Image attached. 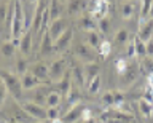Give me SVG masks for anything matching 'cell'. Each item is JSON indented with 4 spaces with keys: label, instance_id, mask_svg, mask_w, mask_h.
I'll list each match as a JSON object with an SVG mask.
<instances>
[{
    "label": "cell",
    "instance_id": "cell-54",
    "mask_svg": "<svg viewBox=\"0 0 153 123\" xmlns=\"http://www.w3.org/2000/svg\"><path fill=\"white\" fill-rule=\"evenodd\" d=\"M0 123H3V122H0Z\"/></svg>",
    "mask_w": 153,
    "mask_h": 123
},
{
    "label": "cell",
    "instance_id": "cell-26",
    "mask_svg": "<svg viewBox=\"0 0 153 123\" xmlns=\"http://www.w3.org/2000/svg\"><path fill=\"white\" fill-rule=\"evenodd\" d=\"M86 43H88L91 48L94 50H99L100 46V37L96 31H91V32H86Z\"/></svg>",
    "mask_w": 153,
    "mask_h": 123
},
{
    "label": "cell",
    "instance_id": "cell-34",
    "mask_svg": "<svg viewBox=\"0 0 153 123\" xmlns=\"http://www.w3.org/2000/svg\"><path fill=\"white\" fill-rule=\"evenodd\" d=\"M152 3H153V0H142V11H140V15H142V22H145V16L150 15Z\"/></svg>",
    "mask_w": 153,
    "mask_h": 123
},
{
    "label": "cell",
    "instance_id": "cell-13",
    "mask_svg": "<svg viewBox=\"0 0 153 123\" xmlns=\"http://www.w3.org/2000/svg\"><path fill=\"white\" fill-rule=\"evenodd\" d=\"M83 69H85V78H86V86L93 82V80L99 75V72H100V66H99V63L96 61V63H86L85 66H83Z\"/></svg>",
    "mask_w": 153,
    "mask_h": 123
},
{
    "label": "cell",
    "instance_id": "cell-47",
    "mask_svg": "<svg viewBox=\"0 0 153 123\" xmlns=\"http://www.w3.org/2000/svg\"><path fill=\"white\" fill-rule=\"evenodd\" d=\"M50 123H64V122H62V118H56V120H51Z\"/></svg>",
    "mask_w": 153,
    "mask_h": 123
},
{
    "label": "cell",
    "instance_id": "cell-6",
    "mask_svg": "<svg viewBox=\"0 0 153 123\" xmlns=\"http://www.w3.org/2000/svg\"><path fill=\"white\" fill-rule=\"evenodd\" d=\"M21 106H22L24 110L33 118V120H40V122L48 120L46 118V109L43 106H40V104H35V102L29 101V102H22Z\"/></svg>",
    "mask_w": 153,
    "mask_h": 123
},
{
    "label": "cell",
    "instance_id": "cell-4",
    "mask_svg": "<svg viewBox=\"0 0 153 123\" xmlns=\"http://www.w3.org/2000/svg\"><path fill=\"white\" fill-rule=\"evenodd\" d=\"M108 2H105V0H88V10H89V16L93 18V19H102L105 18L108 11Z\"/></svg>",
    "mask_w": 153,
    "mask_h": 123
},
{
    "label": "cell",
    "instance_id": "cell-37",
    "mask_svg": "<svg viewBox=\"0 0 153 123\" xmlns=\"http://www.w3.org/2000/svg\"><path fill=\"white\" fill-rule=\"evenodd\" d=\"M61 112H59V107H46V118L48 120H56V118H59Z\"/></svg>",
    "mask_w": 153,
    "mask_h": 123
},
{
    "label": "cell",
    "instance_id": "cell-17",
    "mask_svg": "<svg viewBox=\"0 0 153 123\" xmlns=\"http://www.w3.org/2000/svg\"><path fill=\"white\" fill-rule=\"evenodd\" d=\"M126 101V98H124V94L121 91H107L102 96V102L107 104V106H117V104Z\"/></svg>",
    "mask_w": 153,
    "mask_h": 123
},
{
    "label": "cell",
    "instance_id": "cell-15",
    "mask_svg": "<svg viewBox=\"0 0 153 123\" xmlns=\"http://www.w3.org/2000/svg\"><path fill=\"white\" fill-rule=\"evenodd\" d=\"M56 88H57V93L62 94V98H65L69 94L70 88H72V70H67L65 75L62 77V80L56 83Z\"/></svg>",
    "mask_w": 153,
    "mask_h": 123
},
{
    "label": "cell",
    "instance_id": "cell-3",
    "mask_svg": "<svg viewBox=\"0 0 153 123\" xmlns=\"http://www.w3.org/2000/svg\"><path fill=\"white\" fill-rule=\"evenodd\" d=\"M74 54L80 61H85V63H96L97 61V51L91 48L88 43H83V42H78L74 46Z\"/></svg>",
    "mask_w": 153,
    "mask_h": 123
},
{
    "label": "cell",
    "instance_id": "cell-32",
    "mask_svg": "<svg viewBox=\"0 0 153 123\" xmlns=\"http://www.w3.org/2000/svg\"><path fill=\"white\" fill-rule=\"evenodd\" d=\"M115 40H117V43H128V40H129V32L128 29H120L117 32V35H115Z\"/></svg>",
    "mask_w": 153,
    "mask_h": 123
},
{
    "label": "cell",
    "instance_id": "cell-1",
    "mask_svg": "<svg viewBox=\"0 0 153 123\" xmlns=\"http://www.w3.org/2000/svg\"><path fill=\"white\" fill-rule=\"evenodd\" d=\"M0 78H2V82L5 83L8 93L14 98V101H16V102L21 101L22 93H24L22 85H21V78H19L18 75L8 72V70H0Z\"/></svg>",
    "mask_w": 153,
    "mask_h": 123
},
{
    "label": "cell",
    "instance_id": "cell-29",
    "mask_svg": "<svg viewBox=\"0 0 153 123\" xmlns=\"http://www.w3.org/2000/svg\"><path fill=\"white\" fill-rule=\"evenodd\" d=\"M48 93H50V89H40L38 93H35L33 96L30 98V101L32 102H35V104H40V106H43V104H46V96H48Z\"/></svg>",
    "mask_w": 153,
    "mask_h": 123
},
{
    "label": "cell",
    "instance_id": "cell-24",
    "mask_svg": "<svg viewBox=\"0 0 153 123\" xmlns=\"http://www.w3.org/2000/svg\"><path fill=\"white\" fill-rule=\"evenodd\" d=\"M80 27H81L83 31H86V32H91V31H96V29H97V22H96L93 18L88 15V16H83V18L80 19Z\"/></svg>",
    "mask_w": 153,
    "mask_h": 123
},
{
    "label": "cell",
    "instance_id": "cell-22",
    "mask_svg": "<svg viewBox=\"0 0 153 123\" xmlns=\"http://www.w3.org/2000/svg\"><path fill=\"white\" fill-rule=\"evenodd\" d=\"M72 77H74V80L76 83L80 85V86H83V85H86V78H85V69H83V66L78 64V63H75L74 66H72Z\"/></svg>",
    "mask_w": 153,
    "mask_h": 123
},
{
    "label": "cell",
    "instance_id": "cell-43",
    "mask_svg": "<svg viewBox=\"0 0 153 123\" xmlns=\"http://www.w3.org/2000/svg\"><path fill=\"white\" fill-rule=\"evenodd\" d=\"M7 86H5V83L2 82V78H0V106L5 102V96H7Z\"/></svg>",
    "mask_w": 153,
    "mask_h": 123
},
{
    "label": "cell",
    "instance_id": "cell-20",
    "mask_svg": "<svg viewBox=\"0 0 153 123\" xmlns=\"http://www.w3.org/2000/svg\"><path fill=\"white\" fill-rule=\"evenodd\" d=\"M48 13H50V22L62 18V3L59 2V0H50Z\"/></svg>",
    "mask_w": 153,
    "mask_h": 123
},
{
    "label": "cell",
    "instance_id": "cell-19",
    "mask_svg": "<svg viewBox=\"0 0 153 123\" xmlns=\"http://www.w3.org/2000/svg\"><path fill=\"white\" fill-rule=\"evenodd\" d=\"M54 51V42H53L51 35L48 34H43V37L40 39V54L42 56H46V54H51Z\"/></svg>",
    "mask_w": 153,
    "mask_h": 123
},
{
    "label": "cell",
    "instance_id": "cell-41",
    "mask_svg": "<svg viewBox=\"0 0 153 123\" xmlns=\"http://www.w3.org/2000/svg\"><path fill=\"white\" fill-rule=\"evenodd\" d=\"M97 27L100 29V32H102V34H107V32H108V27H110V22H108L107 18H102V19H99Z\"/></svg>",
    "mask_w": 153,
    "mask_h": 123
},
{
    "label": "cell",
    "instance_id": "cell-53",
    "mask_svg": "<svg viewBox=\"0 0 153 123\" xmlns=\"http://www.w3.org/2000/svg\"><path fill=\"white\" fill-rule=\"evenodd\" d=\"M105 2H108V3H110V2H112V0H105Z\"/></svg>",
    "mask_w": 153,
    "mask_h": 123
},
{
    "label": "cell",
    "instance_id": "cell-49",
    "mask_svg": "<svg viewBox=\"0 0 153 123\" xmlns=\"http://www.w3.org/2000/svg\"><path fill=\"white\" fill-rule=\"evenodd\" d=\"M148 123H153V113H152L150 117H148Z\"/></svg>",
    "mask_w": 153,
    "mask_h": 123
},
{
    "label": "cell",
    "instance_id": "cell-10",
    "mask_svg": "<svg viewBox=\"0 0 153 123\" xmlns=\"http://www.w3.org/2000/svg\"><path fill=\"white\" fill-rule=\"evenodd\" d=\"M72 40H74V31H72V27H69V29H67L64 34H62L59 39L54 42V51H57V53L65 51L70 46Z\"/></svg>",
    "mask_w": 153,
    "mask_h": 123
},
{
    "label": "cell",
    "instance_id": "cell-30",
    "mask_svg": "<svg viewBox=\"0 0 153 123\" xmlns=\"http://www.w3.org/2000/svg\"><path fill=\"white\" fill-rule=\"evenodd\" d=\"M134 45H136V54H137V56H140V58L147 56V46H145V42H142L137 35L134 37Z\"/></svg>",
    "mask_w": 153,
    "mask_h": 123
},
{
    "label": "cell",
    "instance_id": "cell-46",
    "mask_svg": "<svg viewBox=\"0 0 153 123\" xmlns=\"http://www.w3.org/2000/svg\"><path fill=\"white\" fill-rule=\"evenodd\" d=\"M104 123H128V122H121V120H115V118H107Z\"/></svg>",
    "mask_w": 153,
    "mask_h": 123
},
{
    "label": "cell",
    "instance_id": "cell-52",
    "mask_svg": "<svg viewBox=\"0 0 153 123\" xmlns=\"http://www.w3.org/2000/svg\"><path fill=\"white\" fill-rule=\"evenodd\" d=\"M59 2H61V3H64V2H67V0H59Z\"/></svg>",
    "mask_w": 153,
    "mask_h": 123
},
{
    "label": "cell",
    "instance_id": "cell-51",
    "mask_svg": "<svg viewBox=\"0 0 153 123\" xmlns=\"http://www.w3.org/2000/svg\"><path fill=\"white\" fill-rule=\"evenodd\" d=\"M29 2H32L33 5H37V3H38V0H29Z\"/></svg>",
    "mask_w": 153,
    "mask_h": 123
},
{
    "label": "cell",
    "instance_id": "cell-35",
    "mask_svg": "<svg viewBox=\"0 0 153 123\" xmlns=\"http://www.w3.org/2000/svg\"><path fill=\"white\" fill-rule=\"evenodd\" d=\"M99 53H100V56H102V58H107V56H110V53H112V46H110V42H107V40L100 42Z\"/></svg>",
    "mask_w": 153,
    "mask_h": 123
},
{
    "label": "cell",
    "instance_id": "cell-50",
    "mask_svg": "<svg viewBox=\"0 0 153 123\" xmlns=\"http://www.w3.org/2000/svg\"><path fill=\"white\" fill-rule=\"evenodd\" d=\"M148 16H152V19H153V3H152V10H150V15Z\"/></svg>",
    "mask_w": 153,
    "mask_h": 123
},
{
    "label": "cell",
    "instance_id": "cell-18",
    "mask_svg": "<svg viewBox=\"0 0 153 123\" xmlns=\"http://www.w3.org/2000/svg\"><path fill=\"white\" fill-rule=\"evenodd\" d=\"M137 37L142 42H148L150 39H153V19H148L145 22H142Z\"/></svg>",
    "mask_w": 153,
    "mask_h": 123
},
{
    "label": "cell",
    "instance_id": "cell-42",
    "mask_svg": "<svg viewBox=\"0 0 153 123\" xmlns=\"http://www.w3.org/2000/svg\"><path fill=\"white\" fill-rule=\"evenodd\" d=\"M126 54H128L129 59H132L134 56H136V45H134V40L128 43V51H126Z\"/></svg>",
    "mask_w": 153,
    "mask_h": 123
},
{
    "label": "cell",
    "instance_id": "cell-12",
    "mask_svg": "<svg viewBox=\"0 0 153 123\" xmlns=\"http://www.w3.org/2000/svg\"><path fill=\"white\" fill-rule=\"evenodd\" d=\"M83 110L85 107L81 106V104H76V106L70 107L69 110H67V113L64 117H62V122L64 123H75V122H81V115H83Z\"/></svg>",
    "mask_w": 153,
    "mask_h": 123
},
{
    "label": "cell",
    "instance_id": "cell-8",
    "mask_svg": "<svg viewBox=\"0 0 153 123\" xmlns=\"http://www.w3.org/2000/svg\"><path fill=\"white\" fill-rule=\"evenodd\" d=\"M137 78H139V66L136 63L128 64L126 70L120 75V82H121V85H131V83L136 82Z\"/></svg>",
    "mask_w": 153,
    "mask_h": 123
},
{
    "label": "cell",
    "instance_id": "cell-45",
    "mask_svg": "<svg viewBox=\"0 0 153 123\" xmlns=\"http://www.w3.org/2000/svg\"><path fill=\"white\" fill-rule=\"evenodd\" d=\"M89 118H93V112H91V109L85 107V110H83V115H81V122H85V120H89Z\"/></svg>",
    "mask_w": 153,
    "mask_h": 123
},
{
    "label": "cell",
    "instance_id": "cell-28",
    "mask_svg": "<svg viewBox=\"0 0 153 123\" xmlns=\"http://www.w3.org/2000/svg\"><path fill=\"white\" fill-rule=\"evenodd\" d=\"M139 109H140L142 115L148 118L153 113V102H148V101H145V99L142 98L140 101H139Z\"/></svg>",
    "mask_w": 153,
    "mask_h": 123
},
{
    "label": "cell",
    "instance_id": "cell-7",
    "mask_svg": "<svg viewBox=\"0 0 153 123\" xmlns=\"http://www.w3.org/2000/svg\"><path fill=\"white\" fill-rule=\"evenodd\" d=\"M67 72V61L62 58V59H57L54 61L51 66H50V80L51 82L57 83L59 80H62V77L65 75Z\"/></svg>",
    "mask_w": 153,
    "mask_h": 123
},
{
    "label": "cell",
    "instance_id": "cell-5",
    "mask_svg": "<svg viewBox=\"0 0 153 123\" xmlns=\"http://www.w3.org/2000/svg\"><path fill=\"white\" fill-rule=\"evenodd\" d=\"M67 29H69V21H67L65 18H59V19L51 21L50 24H48V34L51 35L53 42H56Z\"/></svg>",
    "mask_w": 153,
    "mask_h": 123
},
{
    "label": "cell",
    "instance_id": "cell-16",
    "mask_svg": "<svg viewBox=\"0 0 153 123\" xmlns=\"http://www.w3.org/2000/svg\"><path fill=\"white\" fill-rule=\"evenodd\" d=\"M21 85L24 91H29V89H33L42 85V80H38L35 75H32L30 72H26L24 75H21Z\"/></svg>",
    "mask_w": 153,
    "mask_h": 123
},
{
    "label": "cell",
    "instance_id": "cell-21",
    "mask_svg": "<svg viewBox=\"0 0 153 123\" xmlns=\"http://www.w3.org/2000/svg\"><path fill=\"white\" fill-rule=\"evenodd\" d=\"M88 7V0H67V11L69 15H76Z\"/></svg>",
    "mask_w": 153,
    "mask_h": 123
},
{
    "label": "cell",
    "instance_id": "cell-9",
    "mask_svg": "<svg viewBox=\"0 0 153 123\" xmlns=\"http://www.w3.org/2000/svg\"><path fill=\"white\" fill-rule=\"evenodd\" d=\"M11 120L13 123H33V118L24 110L22 106H19V102H14V106H13Z\"/></svg>",
    "mask_w": 153,
    "mask_h": 123
},
{
    "label": "cell",
    "instance_id": "cell-44",
    "mask_svg": "<svg viewBox=\"0 0 153 123\" xmlns=\"http://www.w3.org/2000/svg\"><path fill=\"white\" fill-rule=\"evenodd\" d=\"M145 46H147V56L153 58V39H150L148 42H145Z\"/></svg>",
    "mask_w": 153,
    "mask_h": 123
},
{
    "label": "cell",
    "instance_id": "cell-23",
    "mask_svg": "<svg viewBox=\"0 0 153 123\" xmlns=\"http://www.w3.org/2000/svg\"><path fill=\"white\" fill-rule=\"evenodd\" d=\"M80 98H81L80 89L76 88L75 85H72L69 94L65 96V101H67V104H69V107H74V106H76V104H80Z\"/></svg>",
    "mask_w": 153,
    "mask_h": 123
},
{
    "label": "cell",
    "instance_id": "cell-39",
    "mask_svg": "<svg viewBox=\"0 0 153 123\" xmlns=\"http://www.w3.org/2000/svg\"><path fill=\"white\" fill-rule=\"evenodd\" d=\"M8 13H10V7H8L5 2H0V22L7 21Z\"/></svg>",
    "mask_w": 153,
    "mask_h": 123
},
{
    "label": "cell",
    "instance_id": "cell-2",
    "mask_svg": "<svg viewBox=\"0 0 153 123\" xmlns=\"http://www.w3.org/2000/svg\"><path fill=\"white\" fill-rule=\"evenodd\" d=\"M24 27V15H22V7L21 0H14V11H13V21H11V39L14 43H19L21 39V31Z\"/></svg>",
    "mask_w": 153,
    "mask_h": 123
},
{
    "label": "cell",
    "instance_id": "cell-48",
    "mask_svg": "<svg viewBox=\"0 0 153 123\" xmlns=\"http://www.w3.org/2000/svg\"><path fill=\"white\" fill-rule=\"evenodd\" d=\"M81 123H96L94 118H89V120H85V122H81Z\"/></svg>",
    "mask_w": 153,
    "mask_h": 123
},
{
    "label": "cell",
    "instance_id": "cell-36",
    "mask_svg": "<svg viewBox=\"0 0 153 123\" xmlns=\"http://www.w3.org/2000/svg\"><path fill=\"white\" fill-rule=\"evenodd\" d=\"M16 72L19 75H24L26 72H29V66H27V59H18V63H16Z\"/></svg>",
    "mask_w": 153,
    "mask_h": 123
},
{
    "label": "cell",
    "instance_id": "cell-14",
    "mask_svg": "<svg viewBox=\"0 0 153 123\" xmlns=\"http://www.w3.org/2000/svg\"><path fill=\"white\" fill-rule=\"evenodd\" d=\"M33 32L32 31H27V32H24V34L21 35V39H19V51H21L22 54H29L30 53V50H32V40H33Z\"/></svg>",
    "mask_w": 153,
    "mask_h": 123
},
{
    "label": "cell",
    "instance_id": "cell-31",
    "mask_svg": "<svg viewBox=\"0 0 153 123\" xmlns=\"http://www.w3.org/2000/svg\"><path fill=\"white\" fill-rule=\"evenodd\" d=\"M134 11H136V7H134V3H123L121 5V16L124 18V19H129L132 15H134Z\"/></svg>",
    "mask_w": 153,
    "mask_h": 123
},
{
    "label": "cell",
    "instance_id": "cell-25",
    "mask_svg": "<svg viewBox=\"0 0 153 123\" xmlns=\"http://www.w3.org/2000/svg\"><path fill=\"white\" fill-rule=\"evenodd\" d=\"M62 101V94L57 91H50L46 96V107H59Z\"/></svg>",
    "mask_w": 153,
    "mask_h": 123
},
{
    "label": "cell",
    "instance_id": "cell-33",
    "mask_svg": "<svg viewBox=\"0 0 153 123\" xmlns=\"http://www.w3.org/2000/svg\"><path fill=\"white\" fill-rule=\"evenodd\" d=\"M140 69H142L145 74L152 75V74H153V58H145V59H142Z\"/></svg>",
    "mask_w": 153,
    "mask_h": 123
},
{
    "label": "cell",
    "instance_id": "cell-38",
    "mask_svg": "<svg viewBox=\"0 0 153 123\" xmlns=\"http://www.w3.org/2000/svg\"><path fill=\"white\" fill-rule=\"evenodd\" d=\"M88 89H89V93H97L99 89H100V75H97L93 82H91L89 85H88Z\"/></svg>",
    "mask_w": 153,
    "mask_h": 123
},
{
    "label": "cell",
    "instance_id": "cell-40",
    "mask_svg": "<svg viewBox=\"0 0 153 123\" xmlns=\"http://www.w3.org/2000/svg\"><path fill=\"white\" fill-rule=\"evenodd\" d=\"M126 67H128V61L126 59H118L117 63H115V70H117L120 75L126 70Z\"/></svg>",
    "mask_w": 153,
    "mask_h": 123
},
{
    "label": "cell",
    "instance_id": "cell-27",
    "mask_svg": "<svg viewBox=\"0 0 153 123\" xmlns=\"http://www.w3.org/2000/svg\"><path fill=\"white\" fill-rule=\"evenodd\" d=\"M0 51H2L3 56H7V58H11V56L14 54V51H16V43H14L13 40L5 42V43L0 46Z\"/></svg>",
    "mask_w": 153,
    "mask_h": 123
},
{
    "label": "cell",
    "instance_id": "cell-11",
    "mask_svg": "<svg viewBox=\"0 0 153 123\" xmlns=\"http://www.w3.org/2000/svg\"><path fill=\"white\" fill-rule=\"evenodd\" d=\"M29 72L35 75L38 80H48L50 78V66L46 63H35L29 67Z\"/></svg>",
    "mask_w": 153,
    "mask_h": 123
}]
</instances>
